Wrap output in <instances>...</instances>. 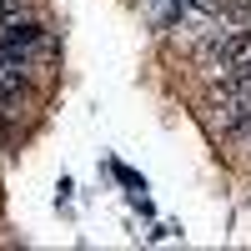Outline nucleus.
Masks as SVG:
<instances>
[{
	"mask_svg": "<svg viewBox=\"0 0 251 251\" xmlns=\"http://www.w3.org/2000/svg\"><path fill=\"white\" fill-rule=\"evenodd\" d=\"M206 91H211V96H231V91H251V55H246V60H236V66H226L221 75H211V80H206Z\"/></svg>",
	"mask_w": 251,
	"mask_h": 251,
	"instance_id": "nucleus-3",
	"label": "nucleus"
},
{
	"mask_svg": "<svg viewBox=\"0 0 251 251\" xmlns=\"http://www.w3.org/2000/svg\"><path fill=\"white\" fill-rule=\"evenodd\" d=\"M246 55H251V25H216V30L191 50V66H196L201 80H211V75H221L226 66L246 60Z\"/></svg>",
	"mask_w": 251,
	"mask_h": 251,
	"instance_id": "nucleus-1",
	"label": "nucleus"
},
{
	"mask_svg": "<svg viewBox=\"0 0 251 251\" xmlns=\"http://www.w3.org/2000/svg\"><path fill=\"white\" fill-rule=\"evenodd\" d=\"M236 0H191V10H206V15H221V10H231Z\"/></svg>",
	"mask_w": 251,
	"mask_h": 251,
	"instance_id": "nucleus-5",
	"label": "nucleus"
},
{
	"mask_svg": "<svg viewBox=\"0 0 251 251\" xmlns=\"http://www.w3.org/2000/svg\"><path fill=\"white\" fill-rule=\"evenodd\" d=\"M201 126L216 141H236L251 131V91H231V96H201Z\"/></svg>",
	"mask_w": 251,
	"mask_h": 251,
	"instance_id": "nucleus-2",
	"label": "nucleus"
},
{
	"mask_svg": "<svg viewBox=\"0 0 251 251\" xmlns=\"http://www.w3.org/2000/svg\"><path fill=\"white\" fill-rule=\"evenodd\" d=\"M111 176H116L121 186H131V191H146V181H141V176L131 171V166H121V161H111Z\"/></svg>",
	"mask_w": 251,
	"mask_h": 251,
	"instance_id": "nucleus-4",
	"label": "nucleus"
}]
</instances>
